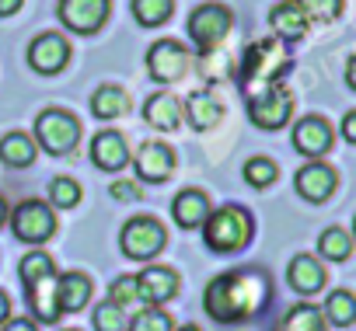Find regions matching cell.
I'll use <instances>...</instances> for the list:
<instances>
[{
	"instance_id": "16",
	"label": "cell",
	"mask_w": 356,
	"mask_h": 331,
	"mask_svg": "<svg viewBox=\"0 0 356 331\" xmlns=\"http://www.w3.org/2000/svg\"><path fill=\"white\" fill-rule=\"evenodd\" d=\"M332 146V126L321 115H307L293 126V150L304 157H321Z\"/></svg>"
},
{
	"instance_id": "41",
	"label": "cell",
	"mask_w": 356,
	"mask_h": 331,
	"mask_svg": "<svg viewBox=\"0 0 356 331\" xmlns=\"http://www.w3.org/2000/svg\"><path fill=\"white\" fill-rule=\"evenodd\" d=\"M346 84L356 91V53L349 56V63H346Z\"/></svg>"
},
{
	"instance_id": "43",
	"label": "cell",
	"mask_w": 356,
	"mask_h": 331,
	"mask_svg": "<svg viewBox=\"0 0 356 331\" xmlns=\"http://www.w3.org/2000/svg\"><path fill=\"white\" fill-rule=\"evenodd\" d=\"M178 331H200V328L196 324H186V328H178Z\"/></svg>"
},
{
	"instance_id": "26",
	"label": "cell",
	"mask_w": 356,
	"mask_h": 331,
	"mask_svg": "<svg viewBox=\"0 0 356 331\" xmlns=\"http://www.w3.org/2000/svg\"><path fill=\"white\" fill-rule=\"evenodd\" d=\"M175 11V0H133V18L143 28H157L171 18Z\"/></svg>"
},
{
	"instance_id": "34",
	"label": "cell",
	"mask_w": 356,
	"mask_h": 331,
	"mask_svg": "<svg viewBox=\"0 0 356 331\" xmlns=\"http://www.w3.org/2000/svg\"><path fill=\"white\" fill-rule=\"evenodd\" d=\"M95 331H126V314L119 303L105 300L95 307Z\"/></svg>"
},
{
	"instance_id": "35",
	"label": "cell",
	"mask_w": 356,
	"mask_h": 331,
	"mask_svg": "<svg viewBox=\"0 0 356 331\" xmlns=\"http://www.w3.org/2000/svg\"><path fill=\"white\" fill-rule=\"evenodd\" d=\"M108 300L119 303V307H126V303H143V300H140V282H136V275H119V279L108 286Z\"/></svg>"
},
{
	"instance_id": "7",
	"label": "cell",
	"mask_w": 356,
	"mask_h": 331,
	"mask_svg": "<svg viewBox=\"0 0 356 331\" xmlns=\"http://www.w3.org/2000/svg\"><path fill=\"white\" fill-rule=\"evenodd\" d=\"M231 25H234V18H231V11L224 8V4H200L193 15H189V35H193V42H196V49L200 53H213L224 39H227V32H231Z\"/></svg>"
},
{
	"instance_id": "36",
	"label": "cell",
	"mask_w": 356,
	"mask_h": 331,
	"mask_svg": "<svg viewBox=\"0 0 356 331\" xmlns=\"http://www.w3.org/2000/svg\"><path fill=\"white\" fill-rule=\"evenodd\" d=\"M112 196L122 199V203H129V199H140L143 192L136 189V182H115V185H112Z\"/></svg>"
},
{
	"instance_id": "1",
	"label": "cell",
	"mask_w": 356,
	"mask_h": 331,
	"mask_svg": "<svg viewBox=\"0 0 356 331\" xmlns=\"http://www.w3.org/2000/svg\"><path fill=\"white\" fill-rule=\"evenodd\" d=\"M266 293H269V286L259 272H248V269L224 272L207 286V314L224 324L245 321L266 303Z\"/></svg>"
},
{
	"instance_id": "38",
	"label": "cell",
	"mask_w": 356,
	"mask_h": 331,
	"mask_svg": "<svg viewBox=\"0 0 356 331\" xmlns=\"http://www.w3.org/2000/svg\"><path fill=\"white\" fill-rule=\"evenodd\" d=\"M4 331H39V328H35V321H29V317H15V321L4 324Z\"/></svg>"
},
{
	"instance_id": "30",
	"label": "cell",
	"mask_w": 356,
	"mask_h": 331,
	"mask_svg": "<svg viewBox=\"0 0 356 331\" xmlns=\"http://www.w3.org/2000/svg\"><path fill=\"white\" fill-rule=\"evenodd\" d=\"M276 175H280V168H276L269 157H252V160L245 164V182H248L252 189H269V185L276 182Z\"/></svg>"
},
{
	"instance_id": "22",
	"label": "cell",
	"mask_w": 356,
	"mask_h": 331,
	"mask_svg": "<svg viewBox=\"0 0 356 331\" xmlns=\"http://www.w3.org/2000/svg\"><path fill=\"white\" fill-rule=\"evenodd\" d=\"M35 153H39V146H35V139L29 133L15 129V133H8L4 139H0V160H4L8 168H32Z\"/></svg>"
},
{
	"instance_id": "13",
	"label": "cell",
	"mask_w": 356,
	"mask_h": 331,
	"mask_svg": "<svg viewBox=\"0 0 356 331\" xmlns=\"http://www.w3.org/2000/svg\"><path fill=\"white\" fill-rule=\"evenodd\" d=\"M133 168H136L140 182L161 185V182H168L171 171H175V150H171L168 143H161V139H147V143L136 150V157H133Z\"/></svg>"
},
{
	"instance_id": "15",
	"label": "cell",
	"mask_w": 356,
	"mask_h": 331,
	"mask_svg": "<svg viewBox=\"0 0 356 331\" xmlns=\"http://www.w3.org/2000/svg\"><path fill=\"white\" fill-rule=\"evenodd\" d=\"M335 171L328 168V164H304V168L297 171V178H293V189L300 192V199H307V203H325L332 192H335Z\"/></svg>"
},
{
	"instance_id": "12",
	"label": "cell",
	"mask_w": 356,
	"mask_h": 331,
	"mask_svg": "<svg viewBox=\"0 0 356 331\" xmlns=\"http://www.w3.org/2000/svg\"><path fill=\"white\" fill-rule=\"evenodd\" d=\"M25 60H29V67H32L35 74L53 77V74H60V70L70 63V42H67L60 32H42V35L32 39Z\"/></svg>"
},
{
	"instance_id": "20",
	"label": "cell",
	"mask_w": 356,
	"mask_h": 331,
	"mask_svg": "<svg viewBox=\"0 0 356 331\" xmlns=\"http://www.w3.org/2000/svg\"><path fill=\"white\" fill-rule=\"evenodd\" d=\"M143 119H147L150 129H157V133H171L178 122H182V105H178V98L168 94V91L150 94L147 105H143Z\"/></svg>"
},
{
	"instance_id": "5",
	"label": "cell",
	"mask_w": 356,
	"mask_h": 331,
	"mask_svg": "<svg viewBox=\"0 0 356 331\" xmlns=\"http://www.w3.org/2000/svg\"><path fill=\"white\" fill-rule=\"evenodd\" d=\"M35 146H42L49 157H63L81 143V119L70 115L67 108H46L35 119V133H32Z\"/></svg>"
},
{
	"instance_id": "11",
	"label": "cell",
	"mask_w": 356,
	"mask_h": 331,
	"mask_svg": "<svg viewBox=\"0 0 356 331\" xmlns=\"http://www.w3.org/2000/svg\"><path fill=\"white\" fill-rule=\"evenodd\" d=\"M189 70V49L175 39H161L150 46L147 53V74L157 80V84H175L182 80Z\"/></svg>"
},
{
	"instance_id": "31",
	"label": "cell",
	"mask_w": 356,
	"mask_h": 331,
	"mask_svg": "<svg viewBox=\"0 0 356 331\" xmlns=\"http://www.w3.org/2000/svg\"><path fill=\"white\" fill-rule=\"evenodd\" d=\"M129 331H175V324H171V317L161 307H143L129 321Z\"/></svg>"
},
{
	"instance_id": "17",
	"label": "cell",
	"mask_w": 356,
	"mask_h": 331,
	"mask_svg": "<svg viewBox=\"0 0 356 331\" xmlns=\"http://www.w3.org/2000/svg\"><path fill=\"white\" fill-rule=\"evenodd\" d=\"M140 282V300L147 307H157V303H168L175 293H178V275L171 269H161V265H150L136 275Z\"/></svg>"
},
{
	"instance_id": "39",
	"label": "cell",
	"mask_w": 356,
	"mask_h": 331,
	"mask_svg": "<svg viewBox=\"0 0 356 331\" xmlns=\"http://www.w3.org/2000/svg\"><path fill=\"white\" fill-rule=\"evenodd\" d=\"M25 0H0V18H15Z\"/></svg>"
},
{
	"instance_id": "10",
	"label": "cell",
	"mask_w": 356,
	"mask_h": 331,
	"mask_svg": "<svg viewBox=\"0 0 356 331\" xmlns=\"http://www.w3.org/2000/svg\"><path fill=\"white\" fill-rule=\"evenodd\" d=\"M56 15H60V25H67L70 32L95 35L112 15V0H60Z\"/></svg>"
},
{
	"instance_id": "19",
	"label": "cell",
	"mask_w": 356,
	"mask_h": 331,
	"mask_svg": "<svg viewBox=\"0 0 356 331\" xmlns=\"http://www.w3.org/2000/svg\"><path fill=\"white\" fill-rule=\"evenodd\" d=\"M186 119L196 133H210L224 119V105L217 101L213 91H193L189 101H186Z\"/></svg>"
},
{
	"instance_id": "6",
	"label": "cell",
	"mask_w": 356,
	"mask_h": 331,
	"mask_svg": "<svg viewBox=\"0 0 356 331\" xmlns=\"http://www.w3.org/2000/svg\"><path fill=\"white\" fill-rule=\"evenodd\" d=\"M119 248L126 258H136V262H150L157 258L164 248H168V230L154 220V217H136L122 227L119 234Z\"/></svg>"
},
{
	"instance_id": "14",
	"label": "cell",
	"mask_w": 356,
	"mask_h": 331,
	"mask_svg": "<svg viewBox=\"0 0 356 331\" xmlns=\"http://www.w3.org/2000/svg\"><path fill=\"white\" fill-rule=\"evenodd\" d=\"M91 160H95V168H102V171H122L129 164V146H126L122 133H115V129L95 133L91 136Z\"/></svg>"
},
{
	"instance_id": "44",
	"label": "cell",
	"mask_w": 356,
	"mask_h": 331,
	"mask_svg": "<svg viewBox=\"0 0 356 331\" xmlns=\"http://www.w3.org/2000/svg\"><path fill=\"white\" fill-rule=\"evenodd\" d=\"M353 237H356V217H353Z\"/></svg>"
},
{
	"instance_id": "23",
	"label": "cell",
	"mask_w": 356,
	"mask_h": 331,
	"mask_svg": "<svg viewBox=\"0 0 356 331\" xmlns=\"http://www.w3.org/2000/svg\"><path fill=\"white\" fill-rule=\"evenodd\" d=\"M56 300H60V310H81L91 300V279L84 272L56 275Z\"/></svg>"
},
{
	"instance_id": "9",
	"label": "cell",
	"mask_w": 356,
	"mask_h": 331,
	"mask_svg": "<svg viewBox=\"0 0 356 331\" xmlns=\"http://www.w3.org/2000/svg\"><path fill=\"white\" fill-rule=\"evenodd\" d=\"M290 112H293V94L283 87V84H269L262 91H255L248 98V119L259 126V129H280L290 122Z\"/></svg>"
},
{
	"instance_id": "37",
	"label": "cell",
	"mask_w": 356,
	"mask_h": 331,
	"mask_svg": "<svg viewBox=\"0 0 356 331\" xmlns=\"http://www.w3.org/2000/svg\"><path fill=\"white\" fill-rule=\"evenodd\" d=\"M342 136H346L349 143H356V112H346V119H342Z\"/></svg>"
},
{
	"instance_id": "28",
	"label": "cell",
	"mask_w": 356,
	"mask_h": 331,
	"mask_svg": "<svg viewBox=\"0 0 356 331\" xmlns=\"http://www.w3.org/2000/svg\"><path fill=\"white\" fill-rule=\"evenodd\" d=\"M283 331H325V314L311 303H297L283 317Z\"/></svg>"
},
{
	"instance_id": "29",
	"label": "cell",
	"mask_w": 356,
	"mask_h": 331,
	"mask_svg": "<svg viewBox=\"0 0 356 331\" xmlns=\"http://www.w3.org/2000/svg\"><path fill=\"white\" fill-rule=\"evenodd\" d=\"M318 251H321L328 262H346L349 251H353V237H349L342 227H328V230L318 237Z\"/></svg>"
},
{
	"instance_id": "25",
	"label": "cell",
	"mask_w": 356,
	"mask_h": 331,
	"mask_svg": "<svg viewBox=\"0 0 356 331\" xmlns=\"http://www.w3.org/2000/svg\"><path fill=\"white\" fill-rule=\"evenodd\" d=\"M91 112L95 119H122L129 112V94L119 84H102L91 94Z\"/></svg>"
},
{
	"instance_id": "18",
	"label": "cell",
	"mask_w": 356,
	"mask_h": 331,
	"mask_svg": "<svg viewBox=\"0 0 356 331\" xmlns=\"http://www.w3.org/2000/svg\"><path fill=\"white\" fill-rule=\"evenodd\" d=\"M210 217V199L207 192L200 189H182L171 203V220L182 227V230H193V227H203V220Z\"/></svg>"
},
{
	"instance_id": "2",
	"label": "cell",
	"mask_w": 356,
	"mask_h": 331,
	"mask_svg": "<svg viewBox=\"0 0 356 331\" xmlns=\"http://www.w3.org/2000/svg\"><path fill=\"white\" fill-rule=\"evenodd\" d=\"M18 275H22V286L29 293V303H32L35 317L46 321V324L60 321L63 310H60V300H56V265H53V258L42 248H35L22 258Z\"/></svg>"
},
{
	"instance_id": "40",
	"label": "cell",
	"mask_w": 356,
	"mask_h": 331,
	"mask_svg": "<svg viewBox=\"0 0 356 331\" xmlns=\"http://www.w3.org/2000/svg\"><path fill=\"white\" fill-rule=\"evenodd\" d=\"M8 317H11V300H8L4 289H0V324H8Z\"/></svg>"
},
{
	"instance_id": "33",
	"label": "cell",
	"mask_w": 356,
	"mask_h": 331,
	"mask_svg": "<svg viewBox=\"0 0 356 331\" xmlns=\"http://www.w3.org/2000/svg\"><path fill=\"white\" fill-rule=\"evenodd\" d=\"M297 8L307 15V22L325 25V22H335V18H339L342 0H297Z\"/></svg>"
},
{
	"instance_id": "27",
	"label": "cell",
	"mask_w": 356,
	"mask_h": 331,
	"mask_svg": "<svg viewBox=\"0 0 356 331\" xmlns=\"http://www.w3.org/2000/svg\"><path fill=\"white\" fill-rule=\"evenodd\" d=\"M325 317H328L332 324H339V328L353 324V321H356V296H353L349 289L328 293V300H325Z\"/></svg>"
},
{
	"instance_id": "42",
	"label": "cell",
	"mask_w": 356,
	"mask_h": 331,
	"mask_svg": "<svg viewBox=\"0 0 356 331\" xmlns=\"http://www.w3.org/2000/svg\"><path fill=\"white\" fill-rule=\"evenodd\" d=\"M8 217H11V213H8V199H4V196H0V227H4V223H8Z\"/></svg>"
},
{
	"instance_id": "32",
	"label": "cell",
	"mask_w": 356,
	"mask_h": 331,
	"mask_svg": "<svg viewBox=\"0 0 356 331\" xmlns=\"http://www.w3.org/2000/svg\"><path fill=\"white\" fill-rule=\"evenodd\" d=\"M49 199L56 210H74L81 203V185L74 178H53L49 182Z\"/></svg>"
},
{
	"instance_id": "8",
	"label": "cell",
	"mask_w": 356,
	"mask_h": 331,
	"mask_svg": "<svg viewBox=\"0 0 356 331\" xmlns=\"http://www.w3.org/2000/svg\"><path fill=\"white\" fill-rule=\"evenodd\" d=\"M8 223L22 244H46L56 234V217H53L49 203H42V199H25L8 217Z\"/></svg>"
},
{
	"instance_id": "45",
	"label": "cell",
	"mask_w": 356,
	"mask_h": 331,
	"mask_svg": "<svg viewBox=\"0 0 356 331\" xmlns=\"http://www.w3.org/2000/svg\"><path fill=\"white\" fill-rule=\"evenodd\" d=\"M67 331H77V328H67Z\"/></svg>"
},
{
	"instance_id": "21",
	"label": "cell",
	"mask_w": 356,
	"mask_h": 331,
	"mask_svg": "<svg viewBox=\"0 0 356 331\" xmlns=\"http://www.w3.org/2000/svg\"><path fill=\"white\" fill-rule=\"evenodd\" d=\"M286 279H290V286L297 293L311 296V293H318L325 286V269H321V262L314 255H293L290 269H286Z\"/></svg>"
},
{
	"instance_id": "24",
	"label": "cell",
	"mask_w": 356,
	"mask_h": 331,
	"mask_svg": "<svg viewBox=\"0 0 356 331\" xmlns=\"http://www.w3.org/2000/svg\"><path fill=\"white\" fill-rule=\"evenodd\" d=\"M269 25L276 28V35L280 39H300L304 32H307V15L297 8V0H283V4H276L273 8V15H269Z\"/></svg>"
},
{
	"instance_id": "4",
	"label": "cell",
	"mask_w": 356,
	"mask_h": 331,
	"mask_svg": "<svg viewBox=\"0 0 356 331\" xmlns=\"http://www.w3.org/2000/svg\"><path fill=\"white\" fill-rule=\"evenodd\" d=\"M286 70H290V56L280 49V42L276 39H262V42H255V46L245 49L241 84H245V91L255 87V84L269 87V84H280V77Z\"/></svg>"
},
{
	"instance_id": "3",
	"label": "cell",
	"mask_w": 356,
	"mask_h": 331,
	"mask_svg": "<svg viewBox=\"0 0 356 331\" xmlns=\"http://www.w3.org/2000/svg\"><path fill=\"white\" fill-rule=\"evenodd\" d=\"M203 237L210 251H241L252 241V217L241 206H224V210H210V217L203 220Z\"/></svg>"
}]
</instances>
